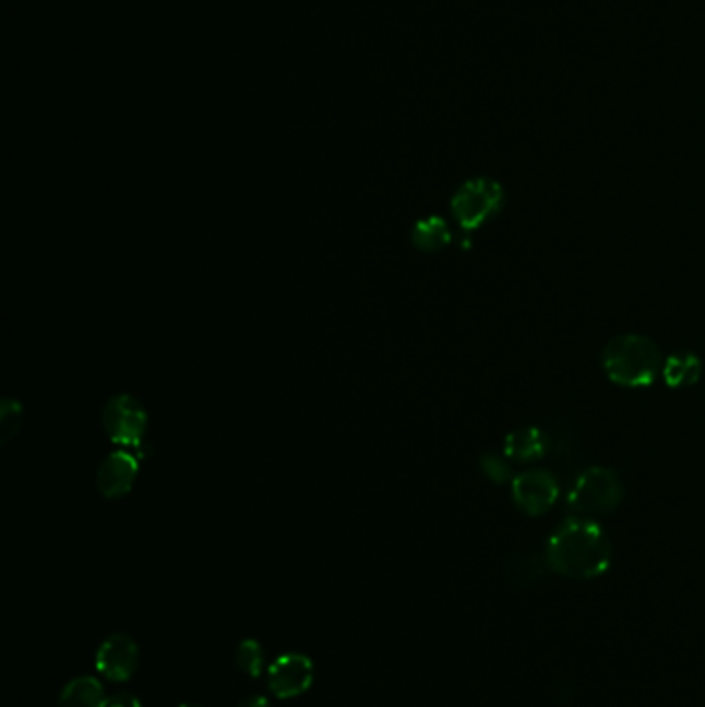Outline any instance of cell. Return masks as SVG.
Wrapping results in <instances>:
<instances>
[{
	"label": "cell",
	"instance_id": "obj_16",
	"mask_svg": "<svg viewBox=\"0 0 705 707\" xmlns=\"http://www.w3.org/2000/svg\"><path fill=\"white\" fill-rule=\"evenodd\" d=\"M236 667L251 679H259L265 670V651L256 639H244L235 651Z\"/></svg>",
	"mask_w": 705,
	"mask_h": 707
},
{
	"label": "cell",
	"instance_id": "obj_4",
	"mask_svg": "<svg viewBox=\"0 0 705 707\" xmlns=\"http://www.w3.org/2000/svg\"><path fill=\"white\" fill-rule=\"evenodd\" d=\"M505 191L494 178L466 180L451 196V214L464 232H474L501 214Z\"/></svg>",
	"mask_w": 705,
	"mask_h": 707
},
{
	"label": "cell",
	"instance_id": "obj_17",
	"mask_svg": "<svg viewBox=\"0 0 705 707\" xmlns=\"http://www.w3.org/2000/svg\"><path fill=\"white\" fill-rule=\"evenodd\" d=\"M480 470L494 484H507L515 478L513 468H511V459L505 457V453L503 455L494 452L485 453L480 457Z\"/></svg>",
	"mask_w": 705,
	"mask_h": 707
},
{
	"label": "cell",
	"instance_id": "obj_10",
	"mask_svg": "<svg viewBox=\"0 0 705 707\" xmlns=\"http://www.w3.org/2000/svg\"><path fill=\"white\" fill-rule=\"evenodd\" d=\"M550 452L549 457L557 466L554 474L561 478L563 489H567L573 478L584 470V452L579 439L573 434L571 427L565 422H557L550 429Z\"/></svg>",
	"mask_w": 705,
	"mask_h": 707
},
{
	"label": "cell",
	"instance_id": "obj_2",
	"mask_svg": "<svg viewBox=\"0 0 705 707\" xmlns=\"http://www.w3.org/2000/svg\"><path fill=\"white\" fill-rule=\"evenodd\" d=\"M665 354L660 346L640 334L614 335L602 350V369L610 383L628 390H642L662 376Z\"/></svg>",
	"mask_w": 705,
	"mask_h": 707
},
{
	"label": "cell",
	"instance_id": "obj_9",
	"mask_svg": "<svg viewBox=\"0 0 705 707\" xmlns=\"http://www.w3.org/2000/svg\"><path fill=\"white\" fill-rule=\"evenodd\" d=\"M139 667L138 642L127 633H115L101 642L96 654L99 674L115 683H127L135 676Z\"/></svg>",
	"mask_w": 705,
	"mask_h": 707
},
{
	"label": "cell",
	"instance_id": "obj_20",
	"mask_svg": "<svg viewBox=\"0 0 705 707\" xmlns=\"http://www.w3.org/2000/svg\"><path fill=\"white\" fill-rule=\"evenodd\" d=\"M236 707H272V704H270V699H265V697H261V695H255V697H247V699H242V702H240Z\"/></svg>",
	"mask_w": 705,
	"mask_h": 707
},
{
	"label": "cell",
	"instance_id": "obj_11",
	"mask_svg": "<svg viewBox=\"0 0 705 707\" xmlns=\"http://www.w3.org/2000/svg\"><path fill=\"white\" fill-rule=\"evenodd\" d=\"M550 432L538 427H519L505 436L503 453L515 464H534L549 457Z\"/></svg>",
	"mask_w": 705,
	"mask_h": 707
},
{
	"label": "cell",
	"instance_id": "obj_5",
	"mask_svg": "<svg viewBox=\"0 0 705 707\" xmlns=\"http://www.w3.org/2000/svg\"><path fill=\"white\" fill-rule=\"evenodd\" d=\"M101 422L104 431L115 445L124 450H139L150 427V416L135 395L120 393L110 397V402L106 404Z\"/></svg>",
	"mask_w": 705,
	"mask_h": 707
},
{
	"label": "cell",
	"instance_id": "obj_14",
	"mask_svg": "<svg viewBox=\"0 0 705 707\" xmlns=\"http://www.w3.org/2000/svg\"><path fill=\"white\" fill-rule=\"evenodd\" d=\"M451 228L450 224L441 216H429L425 219H418L411 228L410 240L411 244L420 251V253H437L443 251L451 242Z\"/></svg>",
	"mask_w": 705,
	"mask_h": 707
},
{
	"label": "cell",
	"instance_id": "obj_6",
	"mask_svg": "<svg viewBox=\"0 0 705 707\" xmlns=\"http://www.w3.org/2000/svg\"><path fill=\"white\" fill-rule=\"evenodd\" d=\"M563 491L561 478L547 468H529L511 480L513 505L528 517L547 515Z\"/></svg>",
	"mask_w": 705,
	"mask_h": 707
},
{
	"label": "cell",
	"instance_id": "obj_19",
	"mask_svg": "<svg viewBox=\"0 0 705 707\" xmlns=\"http://www.w3.org/2000/svg\"><path fill=\"white\" fill-rule=\"evenodd\" d=\"M108 707H143V704L139 702L138 695H133L129 691H120V693L110 697Z\"/></svg>",
	"mask_w": 705,
	"mask_h": 707
},
{
	"label": "cell",
	"instance_id": "obj_18",
	"mask_svg": "<svg viewBox=\"0 0 705 707\" xmlns=\"http://www.w3.org/2000/svg\"><path fill=\"white\" fill-rule=\"evenodd\" d=\"M21 420H23V408H21L20 402L4 397L2 408H0V432H2L4 445L20 431Z\"/></svg>",
	"mask_w": 705,
	"mask_h": 707
},
{
	"label": "cell",
	"instance_id": "obj_13",
	"mask_svg": "<svg viewBox=\"0 0 705 707\" xmlns=\"http://www.w3.org/2000/svg\"><path fill=\"white\" fill-rule=\"evenodd\" d=\"M704 374V364L700 356L693 352H677L668 356L662 367V379L672 390H686L700 383Z\"/></svg>",
	"mask_w": 705,
	"mask_h": 707
},
{
	"label": "cell",
	"instance_id": "obj_12",
	"mask_svg": "<svg viewBox=\"0 0 705 707\" xmlns=\"http://www.w3.org/2000/svg\"><path fill=\"white\" fill-rule=\"evenodd\" d=\"M110 697L96 676H75L59 695V707H108Z\"/></svg>",
	"mask_w": 705,
	"mask_h": 707
},
{
	"label": "cell",
	"instance_id": "obj_7",
	"mask_svg": "<svg viewBox=\"0 0 705 707\" xmlns=\"http://www.w3.org/2000/svg\"><path fill=\"white\" fill-rule=\"evenodd\" d=\"M141 462H143L141 447L139 450L118 447L117 452L108 453L99 464L98 476H96L99 494L108 501L127 496L138 482Z\"/></svg>",
	"mask_w": 705,
	"mask_h": 707
},
{
	"label": "cell",
	"instance_id": "obj_15",
	"mask_svg": "<svg viewBox=\"0 0 705 707\" xmlns=\"http://www.w3.org/2000/svg\"><path fill=\"white\" fill-rule=\"evenodd\" d=\"M547 571H549V563H547L545 552L542 554L528 552V554H519L511 561L510 577L515 584L526 586V584L540 579Z\"/></svg>",
	"mask_w": 705,
	"mask_h": 707
},
{
	"label": "cell",
	"instance_id": "obj_8",
	"mask_svg": "<svg viewBox=\"0 0 705 707\" xmlns=\"http://www.w3.org/2000/svg\"><path fill=\"white\" fill-rule=\"evenodd\" d=\"M314 681L313 660L304 654L288 651L267 668V687L277 699H295L307 693Z\"/></svg>",
	"mask_w": 705,
	"mask_h": 707
},
{
	"label": "cell",
	"instance_id": "obj_1",
	"mask_svg": "<svg viewBox=\"0 0 705 707\" xmlns=\"http://www.w3.org/2000/svg\"><path fill=\"white\" fill-rule=\"evenodd\" d=\"M545 556L550 571L586 582L610 570L614 547L608 531L594 517L571 515L550 534Z\"/></svg>",
	"mask_w": 705,
	"mask_h": 707
},
{
	"label": "cell",
	"instance_id": "obj_3",
	"mask_svg": "<svg viewBox=\"0 0 705 707\" xmlns=\"http://www.w3.org/2000/svg\"><path fill=\"white\" fill-rule=\"evenodd\" d=\"M625 484L619 471L605 466H586L565 489V503L573 515L594 517L621 507Z\"/></svg>",
	"mask_w": 705,
	"mask_h": 707
},
{
	"label": "cell",
	"instance_id": "obj_21",
	"mask_svg": "<svg viewBox=\"0 0 705 707\" xmlns=\"http://www.w3.org/2000/svg\"><path fill=\"white\" fill-rule=\"evenodd\" d=\"M178 707H203V706H199V704H182V706H178Z\"/></svg>",
	"mask_w": 705,
	"mask_h": 707
}]
</instances>
